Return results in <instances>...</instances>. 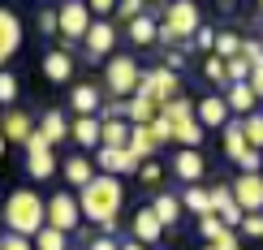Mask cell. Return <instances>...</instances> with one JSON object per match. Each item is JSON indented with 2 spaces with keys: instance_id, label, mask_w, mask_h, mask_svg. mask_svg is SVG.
Returning <instances> with one entry per match:
<instances>
[{
  "instance_id": "obj_4",
  "label": "cell",
  "mask_w": 263,
  "mask_h": 250,
  "mask_svg": "<svg viewBox=\"0 0 263 250\" xmlns=\"http://www.w3.org/2000/svg\"><path fill=\"white\" fill-rule=\"evenodd\" d=\"M138 95H147V100H156L160 108L181 100V73L164 69V65H156V69H142V82H138Z\"/></svg>"
},
{
  "instance_id": "obj_44",
  "label": "cell",
  "mask_w": 263,
  "mask_h": 250,
  "mask_svg": "<svg viewBox=\"0 0 263 250\" xmlns=\"http://www.w3.org/2000/svg\"><path fill=\"white\" fill-rule=\"evenodd\" d=\"M0 250H35V242L30 237H17V233H5L0 237Z\"/></svg>"
},
{
  "instance_id": "obj_15",
  "label": "cell",
  "mask_w": 263,
  "mask_h": 250,
  "mask_svg": "<svg viewBox=\"0 0 263 250\" xmlns=\"http://www.w3.org/2000/svg\"><path fill=\"white\" fill-rule=\"evenodd\" d=\"M22 52V22L13 9H0V69H5V61H13Z\"/></svg>"
},
{
  "instance_id": "obj_7",
  "label": "cell",
  "mask_w": 263,
  "mask_h": 250,
  "mask_svg": "<svg viewBox=\"0 0 263 250\" xmlns=\"http://www.w3.org/2000/svg\"><path fill=\"white\" fill-rule=\"evenodd\" d=\"M57 13H61V43H65V48L82 43V39H86V30L95 26L91 5H82V0H69V5H61V9H57Z\"/></svg>"
},
{
  "instance_id": "obj_51",
  "label": "cell",
  "mask_w": 263,
  "mask_h": 250,
  "mask_svg": "<svg viewBox=\"0 0 263 250\" xmlns=\"http://www.w3.org/2000/svg\"><path fill=\"white\" fill-rule=\"evenodd\" d=\"M69 250H86V246H69Z\"/></svg>"
},
{
  "instance_id": "obj_49",
  "label": "cell",
  "mask_w": 263,
  "mask_h": 250,
  "mask_svg": "<svg viewBox=\"0 0 263 250\" xmlns=\"http://www.w3.org/2000/svg\"><path fill=\"white\" fill-rule=\"evenodd\" d=\"M121 250H147V246H138V242H125V246H121Z\"/></svg>"
},
{
  "instance_id": "obj_29",
  "label": "cell",
  "mask_w": 263,
  "mask_h": 250,
  "mask_svg": "<svg viewBox=\"0 0 263 250\" xmlns=\"http://www.w3.org/2000/svg\"><path fill=\"white\" fill-rule=\"evenodd\" d=\"M220 143H224V156L233 160V164L250 151V147H246V134H242V121H229V125L220 129Z\"/></svg>"
},
{
  "instance_id": "obj_28",
  "label": "cell",
  "mask_w": 263,
  "mask_h": 250,
  "mask_svg": "<svg viewBox=\"0 0 263 250\" xmlns=\"http://www.w3.org/2000/svg\"><path fill=\"white\" fill-rule=\"evenodd\" d=\"M160 39V17H151V13H142L134 26H129V43L134 48H151V43Z\"/></svg>"
},
{
  "instance_id": "obj_33",
  "label": "cell",
  "mask_w": 263,
  "mask_h": 250,
  "mask_svg": "<svg viewBox=\"0 0 263 250\" xmlns=\"http://www.w3.org/2000/svg\"><path fill=\"white\" fill-rule=\"evenodd\" d=\"M242 43H246V39H237L233 30H220V35H216V52H212V56L233 61V56H242Z\"/></svg>"
},
{
  "instance_id": "obj_34",
  "label": "cell",
  "mask_w": 263,
  "mask_h": 250,
  "mask_svg": "<svg viewBox=\"0 0 263 250\" xmlns=\"http://www.w3.org/2000/svg\"><path fill=\"white\" fill-rule=\"evenodd\" d=\"M242 134H246V147L250 151H263V112L242 117Z\"/></svg>"
},
{
  "instance_id": "obj_12",
  "label": "cell",
  "mask_w": 263,
  "mask_h": 250,
  "mask_svg": "<svg viewBox=\"0 0 263 250\" xmlns=\"http://www.w3.org/2000/svg\"><path fill=\"white\" fill-rule=\"evenodd\" d=\"M69 112L73 117H100L104 112V91L95 82H73L69 86Z\"/></svg>"
},
{
  "instance_id": "obj_11",
  "label": "cell",
  "mask_w": 263,
  "mask_h": 250,
  "mask_svg": "<svg viewBox=\"0 0 263 250\" xmlns=\"http://www.w3.org/2000/svg\"><path fill=\"white\" fill-rule=\"evenodd\" d=\"M82 48H86V56H91V61H108V56H112V48H117V26L108 17H95V26L86 30Z\"/></svg>"
},
{
  "instance_id": "obj_6",
  "label": "cell",
  "mask_w": 263,
  "mask_h": 250,
  "mask_svg": "<svg viewBox=\"0 0 263 250\" xmlns=\"http://www.w3.org/2000/svg\"><path fill=\"white\" fill-rule=\"evenodd\" d=\"M57 168H61L57 164V147L35 129V138L26 143V177L30 181H52V177H57Z\"/></svg>"
},
{
  "instance_id": "obj_16",
  "label": "cell",
  "mask_w": 263,
  "mask_h": 250,
  "mask_svg": "<svg viewBox=\"0 0 263 250\" xmlns=\"http://www.w3.org/2000/svg\"><path fill=\"white\" fill-rule=\"evenodd\" d=\"M194 117H199L203 129H224L229 121H233V112H229L224 95H207V100H199V104H194Z\"/></svg>"
},
{
  "instance_id": "obj_48",
  "label": "cell",
  "mask_w": 263,
  "mask_h": 250,
  "mask_svg": "<svg viewBox=\"0 0 263 250\" xmlns=\"http://www.w3.org/2000/svg\"><path fill=\"white\" fill-rule=\"evenodd\" d=\"M91 13H112V0H91Z\"/></svg>"
},
{
  "instance_id": "obj_5",
  "label": "cell",
  "mask_w": 263,
  "mask_h": 250,
  "mask_svg": "<svg viewBox=\"0 0 263 250\" xmlns=\"http://www.w3.org/2000/svg\"><path fill=\"white\" fill-rule=\"evenodd\" d=\"M48 229H61L65 237H69L73 229H82V203H78V194L57 190L48 199Z\"/></svg>"
},
{
  "instance_id": "obj_27",
  "label": "cell",
  "mask_w": 263,
  "mask_h": 250,
  "mask_svg": "<svg viewBox=\"0 0 263 250\" xmlns=\"http://www.w3.org/2000/svg\"><path fill=\"white\" fill-rule=\"evenodd\" d=\"M160 117H164V121L173 125V134H177V129H185V125L194 121V104H190V100H185V95H181V100L164 104V108H160Z\"/></svg>"
},
{
  "instance_id": "obj_13",
  "label": "cell",
  "mask_w": 263,
  "mask_h": 250,
  "mask_svg": "<svg viewBox=\"0 0 263 250\" xmlns=\"http://www.w3.org/2000/svg\"><path fill=\"white\" fill-rule=\"evenodd\" d=\"M43 78H48L52 86H65V82H73V69H78V65H73V52L69 48H48V56H43Z\"/></svg>"
},
{
  "instance_id": "obj_10",
  "label": "cell",
  "mask_w": 263,
  "mask_h": 250,
  "mask_svg": "<svg viewBox=\"0 0 263 250\" xmlns=\"http://www.w3.org/2000/svg\"><path fill=\"white\" fill-rule=\"evenodd\" d=\"M35 129H39V121L30 112H22V108H5V117H0V134L13 147H26L30 138H35Z\"/></svg>"
},
{
  "instance_id": "obj_50",
  "label": "cell",
  "mask_w": 263,
  "mask_h": 250,
  "mask_svg": "<svg viewBox=\"0 0 263 250\" xmlns=\"http://www.w3.org/2000/svg\"><path fill=\"white\" fill-rule=\"evenodd\" d=\"M5 147H9V138H5V134H0V156H5Z\"/></svg>"
},
{
  "instance_id": "obj_32",
  "label": "cell",
  "mask_w": 263,
  "mask_h": 250,
  "mask_svg": "<svg viewBox=\"0 0 263 250\" xmlns=\"http://www.w3.org/2000/svg\"><path fill=\"white\" fill-rule=\"evenodd\" d=\"M199 233L207 237V246H220V242H224V237L233 233V229H224V220L212 211V216H203V220H199Z\"/></svg>"
},
{
  "instance_id": "obj_41",
  "label": "cell",
  "mask_w": 263,
  "mask_h": 250,
  "mask_svg": "<svg viewBox=\"0 0 263 250\" xmlns=\"http://www.w3.org/2000/svg\"><path fill=\"white\" fill-rule=\"evenodd\" d=\"M242 233L250 237V242H263V211H250L242 220Z\"/></svg>"
},
{
  "instance_id": "obj_40",
  "label": "cell",
  "mask_w": 263,
  "mask_h": 250,
  "mask_svg": "<svg viewBox=\"0 0 263 250\" xmlns=\"http://www.w3.org/2000/svg\"><path fill=\"white\" fill-rule=\"evenodd\" d=\"M151 138H156V147H168V143H177V134H173V125L164 121V117H156V121H151Z\"/></svg>"
},
{
  "instance_id": "obj_38",
  "label": "cell",
  "mask_w": 263,
  "mask_h": 250,
  "mask_svg": "<svg viewBox=\"0 0 263 250\" xmlns=\"http://www.w3.org/2000/svg\"><path fill=\"white\" fill-rule=\"evenodd\" d=\"M142 13H147V5H142V0H121V5H117V17H121L125 26H134Z\"/></svg>"
},
{
  "instance_id": "obj_52",
  "label": "cell",
  "mask_w": 263,
  "mask_h": 250,
  "mask_svg": "<svg viewBox=\"0 0 263 250\" xmlns=\"http://www.w3.org/2000/svg\"><path fill=\"white\" fill-rule=\"evenodd\" d=\"M203 250H216V246H203Z\"/></svg>"
},
{
  "instance_id": "obj_17",
  "label": "cell",
  "mask_w": 263,
  "mask_h": 250,
  "mask_svg": "<svg viewBox=\"0 0 263 250\" xmlns=\"http://www.w3.org/2000/svg\"><path fill=\"white\" fill-rule=\"evenodd\" d=\"M129 233H134V242L138 246H156L160 242V237H164V224L156 220V211H151V203H147V207H138L134 211V220H129Z\"/></svg>"
},
{
  "instance_id": "obj_9",
  "label": "cell",
  "mask_w": 263,
  "mask_h": 250,
  "mask_svg": "<svg viewBox=\"0 0 263 250\" xmlns=\"http://www.w3.org/2000/svg\"><path fill=\"white\" fill-rule=\"evenodd\" d=\"M95 168H100L104 177H129V172H138L142 164L134 160L129 147H100L95 151Z\"/></svg>"
},
{
  "instance_id": "obj_47",
  "label": "cell",
  "mask_w": 263,
  "mask_h": 250,
  "mask_svg": "<svg viewBox=\"0 0 263 250\" xmlns=\"http://www.w3.org/2000/svg\"><path fill=\"white\" fill-rule=\"evenodd\" d=\"M250 91H255V100H263V65L250 69Z\"/></svg>"
},
{
  "instance_id": "obj_54",
  "label": "cell",
  "mask_w": 263,
  "mask_h": 250,
  "mask_svg": "<svg viewBox=\"0 0 263 250\" xmlns=\"http://www.w3.org/2000/svg\"><path fill=\"white\" fill-rule=\"evenodd\" d=\"M0 117H5V112H0Z\"/></svg>"
},
{
  "instance_id": "obj_31",
  "label": "cell",
  "mask_w": 263,
  "mask_h": 250,
  "mask_svg": "<svg viewBox=\"0 0 263 250\" xmlns=\"http://www.w3.org/2000/svg\"><path fill=\"white\" fill-rule=\"evenodd\" d=\"M104 121V147H129V121H117V117H100Z\"/></svg>"
},
{
  "instance_id": "obj_21",
  "label": "cell",
  "mask_w": 263,
  "mask_h": 250,
  "mask_svg": "<svg viewBox=\"0 0 263 250\" xmlns=\"http://www.w3.org/2000/svg\"><path fill=\"white\" fill-rule=\"evenodd\" d=\"M173 172H177V181H185V186L203 181V172H207L203 151H173Z\"/></svg>"
},
{
  "instance_id": "obj_1",
  "label": "cell",
  "mask_w": 263,
  "mask_h": 250,
  "mask_svg": "<svg viewBox=\"0 0 263 250\" xmlns=\"http://www.w3.org/2000/svg\"><path fill=\"white\" fill-rule=\"evenodd\" d=\"M78 203H82V216H86V220H95L104 237H112V233H117V216H121V207H125L121 177H104V172H100L86 190H78Z\"/></svg>"
},
{
  "instance_id": "obj_23",
  "label": "cell",
  "mask_w": 263,
  "mask_h": 250,
  "mask_svg": "<svg viewBox=\"0 0 263 250\" xmlns=\"http://www.w3.org/2000/svg\"><path fill=\"white\" fill-rule=\"evenodd\" d=\"M69 125H73V121H69V117L61 112V108H48V112L39 117V134L48 138L52 147H57V143H65V138H69Z\"/></svg>"
},
{
  "instance_id": "obj_37",
  "label": "cell",
  "mask_w": 263,
  "mask_h": 250,
  "mask_svg": "<svg viewBox=\"0 0 263 250\" xmlns=\"http://www.w3.org/2000/svg\"><path fill=\"white\" fill-rule=\"evenodd\" d=\"M13 100H17V73L0 69V108H13Z\"/></svg>"
},
{
  "instance_id": "obj_20",
  "label": "cell",
  "mask_w": 263,
  "mask_h": 250,
  "mask_svg": "<svg viewBox=\"0 0 263 250\" xmlns=\"http://www.w3.org/2000/svg\"><path fill=\"white\" fill-rule=\"evenodd\" d=\"M61 172H65V181H69V186H78V190H86L95 177H100L95 160H91V156H82V151H73V156L61 164Z\"/></svg>"
},
{
  "instance_id": "obj_42",
  "label": "cell",
  "mask_w": 263,
  "mask_h": 250,
  "mask_svg": "<svg viewBox=\"0 0 263 250\" xmlns=\"http://www.w3.org/2000/svg\"><path fill=\"white\" fill-rule=\"evenodd\" d=\"M39 30L43 35H61V13L57 9H39Z\"/></svg>"
},
{
  "instance_id": "obj_25",
  "label": "cell",
  "mask_w": 263,
  "mask_h": 250,
  "mask_svg": "<svg viewBox=\"0 0 263 250\" xmlns=\"http://www.w3.org/2000/svg\"><path fill=\"white\" fill-rule=\"evenodd\" d=\"M129 151H134L138 164H147V160H156V138H151V125H134L129 129Z\"/></svg>"
},
{
  "instance_id": "obj_8",
  "label": "cell",
  "mask_w": 263,
  "mask_h": 250,
  "mask_svg": "<svg viewBox=\"0 0 263 250\" xmlns=\"http://www.w3.org/2000/svg\"><path fill=\"white\" fill-rule=\"evenodd\" d=\"M160 22H164V26H168L181 43H190L194 35H199V26H203V13H199V5H194V0H177V5L164 9Z\"/></svg>"
},
{
  "instance_id": "obj_26",
  "label": "cell",
  "mask_w": 263,
  "mask_h": 250,
  "mask_svg": "<svg viewBox=\"0 0 263 250\" xmlns=\"http://www.w3.org/2000/svg\"><path fill=\"white\" fill-rule=\"evenodd\" d=\"M181 207L190 211L194 220L212 216V190H203V186H185V190H181Z\"/></svg>"
},
{
  "instance_id": "obj_30",
  "label": "cell",
  "mask_w": 263,
  "mask_h": 250,
  "mask_svg": "<svg viewBox=\"0 0 263 250\" xmlns=\"http://www.w3.org/2000/svg\"><path fill=\"white\" fill-rule=\"evenodd\" d=\"M156 117H160L156 100H147V95H134V100H129V125H151Z\"/></svg>"
},
{
  "instance_id": "obj_3",
  "label": "cell",
  "mask_w": 263,
  "mask_h": 250,
  "mask_svg": "<svg viewBox=\"0 0 263 250\" xmlns=\"http://www.w3.org/2000/svg\"><path fill=\"white\" fill-rule=\"evenodd\" d=\"M104 82H108V95H112V100H134V95H138V82H142L138 61L125 56V52H121V56H108Z\"/></svg>"
},
{
  "instance_id": "obj_2",
  "label": "cell",
  "mask_w": 263,
  "mask_h": 250,
  "mask_svg": "<svg viewBox=\"0 0 263 250\" xmlns=\"http://www.w3.org/2000/svg\"><path fill=\"white\" fill-rule=\"evenodd\" d=\"M0 224H5L9 233H17V237H30L35 242L39 229L48 224V203L39 199V190H9V199H5V211H0Z\"/></svg>"
},
{
  "instance_id": "obj_43",
  "label": "cell",
  "mask_w": 263,
  "mask_h": 250,
  "mask_svg": "<svg viewBox=\"0 0 263 250\" xmlns=\"http://www.w3.org/2000/svg\"><path fill=\"white\" fill-rule=\"evenodd\" d=\"M160 177H164V168L156 164V160H147V164L138 168V181H142V186H160Z\"/></svg>"
},
{
  "instance_id": "obj_14",
  "label": "cell",
  "mask_w": 263,
  "mask_h": 250,
  "mask_svg": "<svg viewBox=\"0 0 263 250\" xmlns=\"http://www.w3.org/2000/svg\"><path fill=\"white\" fill-rule=\"evenodd\" d=\"M69 138L78 143L82 156H86V151H100V147H104V121H100V117H73Z\"/></svg>"
},
{
  "instance_id": "obj_18",
  "label": "cell",
  "mask_w": 263,
  "mask_h": 250,
  "mask_svg": "<svg viewBox=\"0 0 263 250\" xmlns=\"http://www.w3.org/2000/svg\"><path fill=\"white\" fill-rule=\"evenodd\" d=\"M212 211L224 220V229H242V220H246V211L237 207V199H233V186H212Z\"/></svg>"
},
{
  "instance_id": "obj_36",
  "label": "cell",
  "mask_w": 263,
  "mask_h": 250,
  "mask_svg": "<svg viewBox=\"0 0 263 250\" xmlns=\"http://www.w3.org/2000/svg\"><path fill=\"white\" fill-rule=\"evenodd\" d=\"M35 250H69V237L61 229H48V224H43L39 237H35Z\"/></svg>"
},
{
  "instance_id": "obj_22",
  "label": "cell",
  "mask_w": 263,
  "mask_h": 250,
  "mask_svg": "<svg viewBox=\"0 0 263 250\" xmlns=\"http://www.w3.org/2000/svg\"><path fill=\"white\" fill-rule=\"evenodd\" d=\"M151 211H156V220L164 224V233H168V229H177V224H181V194H168V190H160L156 194V199H151Z\"/></svg>"
},
{
  "instance_id": "obj_46",
  "label": "cell",
  "mask_w": 263,
  "mask_h": 250,
  "mask_svg": "<svg viewBox=\"0 0 263 250\" xmlns=\"http://www.w3.org/2000/svg\"><path fill=\"white\" fill-rule=\"evenodd\" d=\"M86 250H121V246H117V237H91V242H86Z\"/></svg>"
},
{
  "instance_id": "obj_24",
  "label": "cell",
  "mask_w": 263,
  "mask_h": 250,
  "mask_svg": "<svg viewBox=\"0 0 263 250\" xmlns=\"http://www.w3.org/2000/svg\"><path fill=\"white\" fill-rule=\"evenodd\" d=\"M224 104H229V112H237V121L250 117V112H255V91H250V82L229 86V91H224Z\"/></svg>"
},
{
  "instance_id": "obj_35",
  "label": "cell",
  "mask_w": 263,
  "mask_h": 250,
  "mask_svg": "<svg viewBox=\"0 0 263 250\" xmlns=\"http://www.w3.org/2000/svg\"><path fill=\"white\" fill-rule=\"evenodd\" d=\"M203 78L216 82L220 91H229V65H224L220 56H207V61H203Z\"/></svg>"
},
{
  "instance_id": "obj_39",
  "label": "cell",
  "mask_w": 263,
  "mask_h": 250,
  "mask_svg": "<svg viewBox=\"0 0 263 250\" xmlns=\"http://www.w3.org/2000/svg\"><path fill=\"white\" fill-rule=\"evenodd\" d=\"M224 65H229V86L250 82V61H246V56H233V61H224Z\"/></svg>"
},
{
  "instance_id": "obj_53",
  "label": "cell",
  "mask_w": 263,
  "mask_h": 250,
  "mask_svg": "<svg viewBox=\"0 0 263 250\" xmlns=\"http://www.w3.org/2000/svg\"><path fill=\"white\" fill-rule=\"evenodd\" d=\"M0 237H5V229H0Z\"/></svg>"
},
{
  "instance_id": "obj_19",
  "label": "cell",
  "mask_w": 263,
  "mask_h": 250,
  "mask_svg": "<svg viewBox=\"0 0 263 250\" xmlns=\"http://www.w3.org/2000/svg\"><path fill=\"white\" fill-rule=\"evenodd\" d=\"M233 199H237V207H242L246 216L250 211H263V172H259V177H246V172H242V177L233 181Z\"/></svg>"
},
{
  "instance_id": "obj_45",
  "label": "cell",
  "mask_w": 263,
  "mask_h": 250,
  "mask_svg": "<svg viewBox=\"0 0 263 250\" xmlns=\"http://www.w3.org/2000/svg\"><path fill=\"white\" fill-rule=\"evenodd\" d=\"M190 43H194V48H212V52H216V30H212V26H199V35H194Z\"/></svg>"
}]
</instances>
